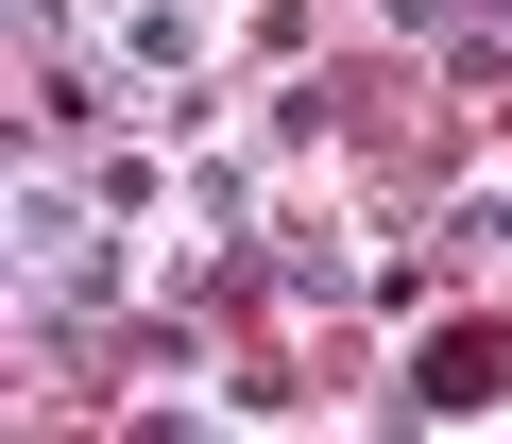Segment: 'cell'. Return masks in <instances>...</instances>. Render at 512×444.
I'll return each instance as SVG.
<instances>
[{"label": "cell", "mask_w": 512, "mask_h": 444, "mask_svg": "<svg viewBox=\"0 0 512 444\" xmlns=\"http://www.w3.org/2000/svg\"><path fill=\"white\" fill-rule=\"evenodd\" d=\"M495 376H512V325H444L427 342V393H495Z\"/></svg>", "instance_id": "6da1fadb"}]
</instances>
